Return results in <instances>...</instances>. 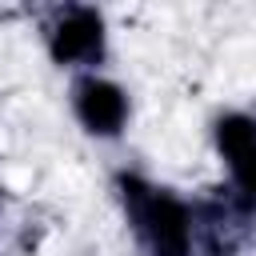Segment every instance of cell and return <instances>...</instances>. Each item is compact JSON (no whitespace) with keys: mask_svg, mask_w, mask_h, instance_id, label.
<instances>
[{"mask_svg":"<svg viewBox=\"0 0 256 256\" xmlns=\"http://www.w3.org/2000/svg\"><path fill=\"white\" fill-rule=\"evenodd\" d=\"M216 144L232 168V180L248 204H256V120L252 116H224L216 124Z\"/></svg>","mask_w":256,"mask_h":256,"instance_id":"cell-5","label":"cell"},{"mask_svg":"<svg viewBox=\"0 0 256 256\" xmlns=\"http://www.w3.org/2000/svg\"><path fill=\"white\" fill-rule=\"evenodd\" d=\"M48 48L60 64H96L104 56V20L96 8L68 4L48 20Z\"/></svg>","mask_w":256,"mask_h":256,"instance_id":"cell-3","label":"cell"},{"mask_svg":"<svg viewBox=\"0 0 256 256\" xmlns=\"http://www.w3.org/2000/svg\"><path fill=\"white\" fill-rule=\"evenodd\" d=\"M248 200L216 188L204 196L192 212V240L204 248V256H232L248 236Z\"/></svg>","mask_w":256,"mask_h":256,"instance_id":"cell-2","label":"cell"},{"mask_svg":"<svg viewBox=\"0 0 256 256\" xmlns=\"http://www.w3.org/2000/svg\"><path fill=\"white\" fill-rule=\"evenodd\" d=\"M28 240H32V232H28V224H24V208H20V200H16L12 192L0 188V256L24 248Z\"/></svg>","mask_w":256,"mask_h":256,"instance_id":"cell-6","label":"cell"},{"mask_svg":"<svg viewBox=\"0 0 256 256\" xmlns=\"http://www.w3.org/2000/svg\"><path fill=\"white\" fill-rule=\"evenodd\" d=\"M72 104H76V116L88 132L96 136H116L124 116H128V100L124 92L112 84V80H100V76H84L76 80L72 88Z\"/></svg>","mask_w":256,"mask_h":256,"instance_id":"cell-4","label":"cell"},{"mask_svg":"<svg viewBox=\"0 0 256 256\" xmlns=\"http://www.w3.org/2000/svg\"><path fill=\"white\" fill-rule=\"evenodd\" d=\"M124 212L148 248V256H188L192 252V212L164 188L144 184L140 176H120L116 180Z\"/></svg>","mask_w":256,"mask_h":256,"instance_id":"cell-1","label":"cell"}]
</instances>
